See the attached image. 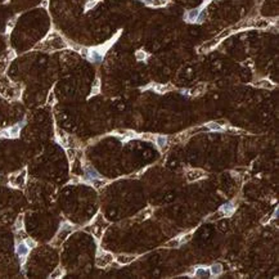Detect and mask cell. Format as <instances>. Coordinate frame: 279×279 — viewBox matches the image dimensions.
Listing matches in <instances>:
<instances>
[{
	"instance_id": "obj_1",
	"label": "cell",
	"mask_w": 279,
	"mask_h": 279,
	"mask_svg": "<svg viewBox=\"0 0 279 279\" xmlns=\"http://www.w3.org/2000/svg\"><path fill=\"white\" fill-rule=\"evenodd\" d=\"M205 176H206L205 172L202 170H198V168H192V170H188L185 174V177L188 181H197Z\"/></svg>"
},
{
	"instance_id": "obj_2",
	"label": "cell",
	"mask_w": 279,
	"mask_h": 279,
	"mask_svg": "<svg viewBox=\"0 0 279 279\" xmlns=\"http://www.w3.org/2000/svg\"><path fill=\"white\" fill-rule=\"evenodd\" d=\"M112 260H113V257H112L111 253L103 252V253H100V255L97 256V265L99 268H104V266H107Z\"/></svg>"
},
{
	"instance_id": "obj_3",
	"label": "cell",
	"mask_w": 279,
	"mask_h": 279,
	"mask_svg": "<svg viewBox=\"0 0 279 279\" xmlns=\"http://www.w3.org/2000/svg\"><path fill=\"white\" fill-rule=\"evenodd\" d=\"M85 175L91 181H94V180H97V179H100V175L97 171H95V168H93V167L90 166V165H85Z\"/></svg>"
},
{
	"instance_id": "obj_4",
	"label": "cell",
	"mask_w": 279,
	"mask_h": 279,
	"mask_svg": "<svg viewBox=\"0 0 279 279\" xmlns=\"http://www.w3.org/2000/svg\"><path fill=\"white\" fill-rule=\"evenodd\" d=\"M219 38H216V39H214V40H211V41H208V43H206V44H203V45H201L199 47V49H198V52L199 53H205V52H207V50H210V49H212L215 45H216L217 43H219Z\"/></svg>"
},
{
	"instance_id": "obj_5",
	"label": "cell",
	"mask_w": 279,
	"mask_h": 279,
	"mask_svg": "<svg viewBox=\"0 0 279 279\" xmlns=\"http://www.w3.org/2000/svg\"><path fill=\"white\" fill-rule=\"evenodd\" d=\"M234 210H235L234 205H233L232 202H226L225 205L221 206V210H220V211H221L224 215H225V216H232L233 212H234Z\"/></svg>"
},
{
	"instance_id": "obj_6",
	"label": "cell",
	"mask_w": 279,
	"mask_h": 279,
	"mask_svg": "<svg viewBox=\"0 0 279 279\" xmlns=\"http://www.w3.org/2000/svg\"><path fill=\"white\" fill-rule=\"evenodd\" d=\"M29 251H30V248L25 242H21V243L17 246V253H18V256H21V257H26L27 253H29Z\"/></svg>"
},
{
	"instance_id": "obj_7",
	"label": "cell",
	"mask_w": 279,
	"mask_h": 279,
	"mask_svg": "<svg viewBox=\"0 0 279 279\" xmlns=\"http://www.w3.org/2000/svg\"><path fill=\"white\" fill-rule=\"evenodd\" d=\"M167 141H168V138L167 136H165V135H158L156 136V143H157V147L163 150L165 148L167 147Z\"/></svg>"
},
{
	"instance_id": "obj_8",
	"label": "cell",
	"mask_w": 279,
	"mask_h": 279,
	"mask_svg": "<svg viewBox=\"0 0 279 279\" xmlns=\"http://www.w3.org/2000/svg\"><path fill=\"white\" fill-rule=\"evenodd\" d=\"M152 88H153V90L156 91V93H158V94H165V93H166V91H168L170 89H172L170 85H162V84L153 85Z\"/></svg>"
},
{
	"instance_id": "obj_9",
	"label": "cell",
	"mask_w": 279,
	"mask_h": 279,
	"mask_svg": "<svg viewBox=\"0 0 279 279\" xmlns=\"http://www.w3.org/2000/svg\"><path fill=\"white\" fill-rule=\"evenodd\" d=\"M194 275L197 277V278H207L208 275H210V271L207 270L206 268H203V266H199V268H197L196 269V271H194Z\"/></svg>"
},
{
	"instance_id": "obj_10",
	"label": "cell",
	"mask_w": 279,
	"mask_h": 279,
	"mask_svg": "<svg viewBox=\"0 0 279 279\" xmlns=\"http://www.w3.org/2000/svg\"><path fill=\"white\" fill-rule=\"evenodd\" d=\"M132 260H135V256L132 255H120L117 256V261L120 264H129L131 262Z\"/></svg>"
},
{
	"instance_id": "obj_11",
	"label": "cell",
	"mask_w": 279,
	"mask_h": 279,
	"mask_svg": "<svg viewBox=\"0 0 279 279\" xmlns=\"http://www.w3.org/2000/svg\"><path fill=\"white\" fill-rule=\"evenodd\" d=\"M221 271H223V268H221L220 264H212L211 268H210V274H212L214 277L220 275Z\"/></svg>"
},
{
	"instance_id": "obj_12",
	"label": "cell",
	"mask_w": 279,
	"mask_h": 279,
	"mask_svg": "<svg viewBox=\"0 0 279 279\" xmlns=\"http://www.w3.org/2000/svg\"><path fill=\"white\" fill-rule=\"evenodd\" d=\"M145 4L148 5H152V7H159V5H165L168 0H143Z\"/></svg>"
},
{
	"instance_id": "obj_13",
	"label": "cell",
	"mask_w": 279,
	"mask_h": 279,
	"mask_svg": "<svg viewBox=\"0 0 279 279\" xmlns=\"http://www.w3.org/2000/svg\"><path fill=\"white\" fill-rule=\"evenodd\" d=\"M255 86H259V88H265V89H273V88H274V85L271 84L270 81H268V80H261V81H259L257 84H255Z\"/></svg>"
},
{
	"instance_id": "obj_14",
	"label": "cell",
	"mask_w": 279,
	"mask_h": 279,
	"mask_svg": "<svg viewBox=\"0 0 279 279\" xmlns=\"http://www.w3.org/2000/svg\"><path fill=\"white\" fill-rule=\"evenodd\" d=\"M180 238H176V239H171L170 242H167L165 247H168V248H176V247H180Z\"/></svg>"
},
{
	"instance_id": "obj_15",
	"label": "cell",
	"mask_w": 279,
	"mask_h": 279,
	"mask_svg": "<svg viewBox=\"0 0 279 279\" xmlns=\"http://www.w3.org/2000/svg\"><path fill=\"white\" fill-rule=\"evenodd\" d=\"M207 127H208V129H211V130H214V131H223L224 130V127L219 125L216 121H215V122H208L207 123Z\"/></svg>"
},
{
	"instance_id": "obj_16",
	"label": "cell",
	"mask_w": 279,
	"mask_h": 279,
	"mask_svg": "<svg viewBox=\"0 0 279 279\" xmlns=\"http://www.w3.org/2000/svg\"><path fill=\"white\" fill-rule=\"evenodd\" d=\"M99 90H100V80L99 79H95L94 85H93V89H91V95L99 94Z\"/></svg>"
},
{
	"instance_id": "obj_17",
	"label": "cell",
	"mask_w": 279,
	"mask_h": 279,
	"mask_svg": "<svg viewBox=\"0 0 279 279\" xmlns=\"http://www.w3.org/2000/svg\"><path fill=\"white\" fill-rule=\"evenodd\" d=\"M22 228H23V216H20L14 224V230H22Z\"/></svg>"
},
{
	"instance_id": "obj_18",
	"label": "cell",
	"mask_w": 279,
	"mask_h": 279,
	"mask_svg": "<svg viewBox=\"0 0 279 279\" xmlns=\"http://www.w3.org/2000/svg\"><path fill=\"white\" fill-rule=\"evenodd\" d=\"M203 89H205V85H198L197 88L190 90V95H199L203 91Z\"/></svg>"
},
{
	"instance_id": "obj_19",
	"label": "cell",
	"mask_w": 279,
	"mask_h": 279,
	"mask_svg": "<svg viewBox=\"0 0 279 279\" xmlns=\"http://www.w3.org/2000/svg\"><path fill=\"white\" fill-rule=\"evenodd\" d=\"M150 214H152V210H150V208H147V210H145V211H143V212H141V214H139L138 215V220H143V219H147V217H149V215Z\"/></svg>"
},
{
	"instance_id": "obj_20",
	"label": "cell",
	"mask_w": 279,
	"mask_h": 279,
	"mask_svg": "<svg viewBox=\"0 0 279 279\" xmlns=\"http://www.w3.org/2000/svg\"><path fill=\"white\" fill-rule=\"evenodd\" d=\"M147 53H144L143 52V50H138V52H136V59H138V61H144V59H147Z\"/></svg>"
},
{
	"instance_id": "obj_21",
	"label": "cell",
	"mask_w": 279,
	"mask_h": 279,
	"mask_svg": "<svg viewBox=\"0 0 279 279\" xmlns=\"http://www.w3.org/2000/svg\"><path fill=\"white\" fill-rule=\"evenodd\" d=\"M63 275V271H62V269H57L54 273L50 274V278H57V277H62Z\"/></svg>"
},
{
	"instance_id": "obj_22",
	"label": "cell",
	"mask_w": 279,
	"mask_h": 279,
	"mask_svg": "<svg viewBox=\"0 0 279 279\" xmlns=\"http://www.w3.org/2000/svg\"><path fill=\"white\" fill-rule=\"evenodd\" d=\"M25 243L29 246V248H34V247H36V243H35V241H32V239H30V238H27L26 239V242Z\"/></svg>"
},
{
	"instance_id": "obj_23",
	"label": "cell",
	"mask_w": 279,
	"mask_h": 279,
	"mask_svg": "<svg viewBox=\"0 0 279 279\" xmlns=\"http://www.w3.org/2000/svg\"><path fill=\"white\" fill-rule=\"evenodd\" d=\"M98 2H89L88 4H86V7H85V9H86V11H88V9H90L91 7H94L95 5V4H97Z\"/></svg>"
},
{
	"instance_id": "obj_24",
	"label": "cell",
	"mask_w": 279,
	"mask_h": 279,
	"mask_svg": "<svg viewBox=\"0 0 279 279\" xmlns=\"http://www.w3.org/2000/svg\"><path fill=\"white\" fill-rule=\"evenodd\" d=\"M48 5V0H45V2L43 3V7H47Z\"/></svg>"
},
{
	"instance_id": "obj_25",
	"label": "cell",
	"mask_w": 279,
	"mask_h": 279,
	"mask_svg": "<svg viewBox=\"0 0 279 279\" xmlns=\"http://www.w3.org/2000/svg\"><path fill=\"white\" fill-rule=\"evenodd\" d=\"M89 2H93V0H89ZM94 2H99V0H94Z\"/></svg>"
}]
</instances>
